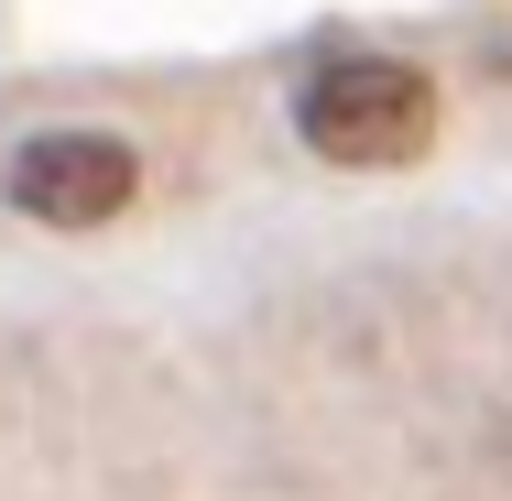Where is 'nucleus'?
<instances>
[{"mask_svg":"<svg viewBox=\"0 0 512 501\" xmlns=\"http://www.w3.org/2000/svg\"><path fill=\"white\" fill-rule=\"evenodd\" d=\"M295 120H306V142L327 164H404V153L436 142V88L404 55H338V66L306 77Z\"/></svg>","mask_w":512,"mask_h":501,"instance_id":"1","label":"nucleus"},{"mask_svg":"<svg viewBox=\"0 0 512 501\" xmlns=\"http://www.w3.org/2000/svg\"><path fill=\"white\" fill-rule=\"evenodd\" d=\"M131 197H142V153H131L120 131H44V142H22V164H11V207L44 218V229H99V218H120Z\"/></svg>","mask_w":512,"mask_h":501,"instance_id":"2","label":"nucleus"}]
</instances>
